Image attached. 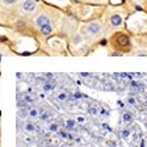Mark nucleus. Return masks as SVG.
Wrapping results in <instances>:
<instances>
[{"instance_id":"17","label":"nucleus","mask_w":147,"mask_h":147,"mask_svg":"<svg viewBox=\"0 0 147 147\" xmlns=\"http://www.w3.org/2000/svg\"><path fill=\"white\" fill-rule=\"evenodd\" d=\"M83 97H86V96L83 95V93H80V92H75V93L72 95L74 100H80V98H83Z\"/></svg>"},{"instance_id":"6","label":"nucleus","mask_w":147,"mask_h":147,"mask_svg":"<svg viewBox=\"0 0 147 147\" xmlns=\"http://www.w3.org/2000/svg\"><path fill=\"white\" fill-rule=\"evenodd\" d=\"M55 88V83L54 82H45L43 83V86H42V89L45 92H50V91H53V89Z\"/></svg>"},{"instance_id":"10","label":"nucleus","mask_w":147,"mask_h":147,"mask_svg":"<svg viewBox=\"0 0 147 147\" xmlns=\"http://www.w3.org/2000/svg\"><path fill=\"white\" fill-rule=\"evenodd\" d=\"M28 116L30 118H37L38 117V109L37 108H29L28 109Z\"/></svg>"},{"instance_id":"22","label":"nucleus","mask_w":147,"mask_h":147,"mask_svg":"<svg viewBox=\"0 0 147 147\" xmlns=\"http://www.w3.org/2000/svg\"><path fill=\"white\" fill-rule=\"evenodd\" d=\"M17 0H3V3L7 4V5H12V4H15Z\"/></svg>"},{"instance_id":"18","label":"nucleus","mask_w":147,"mask_h":147,"mask_svg":"<svg viewBox=\"0 0 147 147\" xmlns=\"http://www.w3.org/2000/svg\"><path fill=\"white\" fill-rule=\"evenodd\" d=\"M49 117H50V113H49V112H43V113L40 114V118L42 119V121H46V119H49Z\"/></svg>"},{"instance_id":"15","label":"nucleus","mask_w":147,"mask_h":147,"mask_svg":"<svg viewBox=\"0 0 147 147\" xmlns=\"http://www.w3.org/2000/svg\"><path fill=\"white\" fill-rule=\"evenodd\" d=\"M88 112H89V114H92V116H97V113H98V108H97V107H95V105H92V107H89Z\"/></svg>"},{"instance_id":"7","label":"nucleus","mask_w":147,"mask_h":147,"mask_svg":"<svg viewBox=\"0 0 147 147\" xmlns=\"http://www.w3.org/2000/svg\"><path fill=\"white\" fill-rule=\"evenodd\" d=\"M40 29H41V33L45 34V36H49V34H51V32H53L51 24H46V25H43V26H41Z\"/></svg>"},{"instance_id":"20","label":"nucleus","mask_w":147,"mask_h":147,"mask_svg":"<svg viewBox=\"0 0 147 147\" xmlns=\"http://www.w3.org/2000/svg\"><path fill=\"white\" fill-rule=\"evenodd\" d=\"M76 122H79V123H84V122H86V118H84L83 116H78V117H76Z\"/></svg>"},{"instance_id":"27","label":"nucleus","mask_w":147,"mask_h":147,"mask_svg":"<svg viewBox=\"0 0 147 147\" xmlns=\"http://www.w3.org/2000/svg\"><path fill=\"white\" fill-rule=\"evenodd\" d=\"M91 147H93V146H91Z\"/></svg>"},{"instance_id":"4","label":"nucleus","mask_w":147,"mask_h":147,"mask_svg":"<svg viewBox=\"0 0 147 147\" xmlns=\"http://www.w3.org/2000/svg\"><path fill=\"white\" fill-rule=\"evenodd\" d=\"M46 24H50V18L47 17L46 15H40L38 17L36 18V25L38 28L43 26V25H46Z\"/></svg>"},{"instance_id":"25","label":"nucleus","mask_w":147,"mask_h":147,"mask_svg":"<svg viewBox=\"0 0 147 147\" xmlns=\"http://www.w3.org/2000/svg\"><path fill=\"white\" fill-rule=\"evenodd\" d=\"M80 75H82L83 78H88V76H91V74H86V72H82Z\"/></svg>"},{"instance_id":"9","label":"nucleus","mask_w":147,"mask_h":147,"mask_svg":"<svg viewBox=\"0 0 147 147\" xmlns=\"http://www.w3.org/2000/svg\"><path fill=\"white\" fill-rule=\"evenodd\" d=\"M118 43L121 46H127V45H130V41H129V38L126 36H119L118 37Z\"/></svg>"},{"instance_id":"23","label":"nucleus","mask_w":147,"mask_h":147,"mask_svg":"<svg viewBox=\"0 0 147 147\" xmlns=\"http://www.w3.org/2000/svg\"><path fill=\"white\" fill-rule=\"evenodd\" d=\"M137 55H139V57H146L147 53H146V51H138V53H137Z\"/></svg>"},{"instance_id":"19","label":"nucleus","mask_w":147,"mask_h":147,"mask_svg":"<svg viewBox=\"0 0 147 147\" xmlns=\"http://www.w3.org/2000/svg\"><path fill=\"white\" fill-rule=\"evenodd\" d=\"M82 41H83L82 36H79V34H76V36L74 37V40H72V42H74V43H76V45H78V43H80V42H82Z\"/></svg>"},{"instance_id":"13","label":"nucleus","mask_w":147,"mask_h":147,"mask_svg":"<svg viewBox=\"0 0 147 147\" xmlns=\"http://www.w3.org/2000/svg\"><path fill=\"white\" fill-rule=\"evenodd\" d=\"M130 134H131V131H130V129H122V131H121V135H122L123 139H127L129 137H130Z\"/></svg>"},{"instance_id":"8","label":"nucleus","mask_w":147,"mask_h":147,"mask_svg":"<svg viewBox=\"0 0 147 147\" xmlns=\"http://www.w3.org/2000/svg\"><path fill=\"white\" fill-rule=\"evenodd\" d=\"M24 130L26 133H29V134H34V133L37 131L36 126H34L33 123H25V125H24Z\"/></svg>"},{"instance_id":"12","label":"nucleus","mask_w":147,"mask_h":147,"mask_svg":"<svg viewBox=\"0 0 147 147\" xmlns=\"http://www.w3.org/2000/svg\"><path fill=\"white\" fill-rule=\"evenodd\" d=\"M75 125H76V119H75V121H74V119H67V121H66V127H67L68 130L74 129Z\"/></svg>"},{"instance_id":"16","label":"nucleus","mask_w":147,"mask_h":147,"mask_svg":"<svg viewBox=\"0 0 147 147\" xmlns=\"http://www.w3.org/2000/svg\"><path fill=\"white\" fill-rule=\"evenodd\" d=\"M68 97V95L66 93V92H61L58 96H57V98H58V101H66Z\"/></svg>"},{"instance_id":"11","label":"nucleus","mask_w":147,"mask_h":147,"mask_svg":"<svg viewBox=\"0 0 147 147\" xmlns=\"http://www.w3.org/2000/svg\"><path fill=\"white\" fill-rule=\"evenodd\" d=\"M22 101H24L25 104H33L34 98L32 97V96H29V95H24L22 96Z\"/></svg>"},{"instance_id":"14","label":"nucleus","mask_w":147,"mask_h":147,"mask_svg":"<svg viewBox=\"0 0 147 147\" xmlns=\"http://www.w3.org/2000/svg\"><path fill=\"white\" fill-rule=\"evenodd\" d=\"M49 130H50L51 133H57V131H59V125H58V123H55V122L50 123Z\"/></svg>"},{"instance_id":"5","label":"nucleus","mask_w":147,"mask_h":147,"mask_svg":"<svg viewBox=\"0 0 147 147\" xmlns=\"http://www.w3.org/2000/svg\"><path fill=\"white\" fill-rule=\"evenodd\" d=\"M122 121L126 125H130V123H133V121H134V117H133V114L130 113V112H125L122 116Z\"/></svg>"},{"instance_id":"26","label":"nucleus","mask_w":147,"mask_h":147,"mask_svg":"<svg viewBox=\"0 0 147 147\" xmlns=\"http://www.w3.org/2000/svg\"><path fill=\"white\" fill-rule=\"evenodd\" d=\"M18 28H21V29H22V28H25V22L20 21V22H18Z\"/></svg>"},{"instance_id":"3","label":"nucleus","mask_w":147,"mask_h":147,"mask_svg":"<svg viewBox=\"0 0 147 147\" xmlns=\"http://www.w3.org/2000/svg\"><path fill=\"white\" fill-rule=\"evenodd\" d=\"M110 25L114 28L121 26L122 25V17H121V15H118V13L112 15V17H110Z\"/></svg>"},{"instance_id":"21","label":"nucleus","mask_w":147,"mask_h":147,"mask_svg":"<svg viewBox=\"0 0 147 147\" xmlns=\"http://www.w3.org/2000/svg\"><path fill=\"white\" fill-rule=\"evenodd\" d=\"M59 134H61V137L63 138V139H67V138H68V133L67 131H63V130H61V131H59Z\"/></svg>"},{"instance_id":"1","label":"nucleus","mask_w":147,"mask_h":147,"mask_svg":"<svg viewBox=\"0 0 147 147\" xmlns=\"http://www.w3.org/2000/svg\"><path fill=\"white\" fill-rule=\"evenodd\" d=\"M101 30H102V28H101V25L98 24V22H91V24H88V26H87V32H88L89 34H92V36L100 34Z\"/></svg>"},{"instance_id":"2","label":"nucleus","mask_w":147,"mask_h":147,"mask_svg":"<svg viewBox=\"0 0 147 147\" xmlns=\"http://www.w3.org/2000/svg\"><path fill=\"white\" fill-rule=\"evenodd\" d=\"M21 8L24 9L25 12H33L36 9V1L34 0H25L24 3L21 4Z\"/></svg>"},{"instance_id":"24","label":"nucleus","mask_w":147,"mask_h":147,"mask_svg":"<svg viewBox=\"0 0 147 147\" xmlns=\"http://www.w3.org/2000/svg\"><path fill=\"white\" fill-rule=\"evenodd\" d=\"M127 101H129V104H133V105L135 104V100H134L133 97H129V98H127Z\"/></svg>"}]
</instances>
